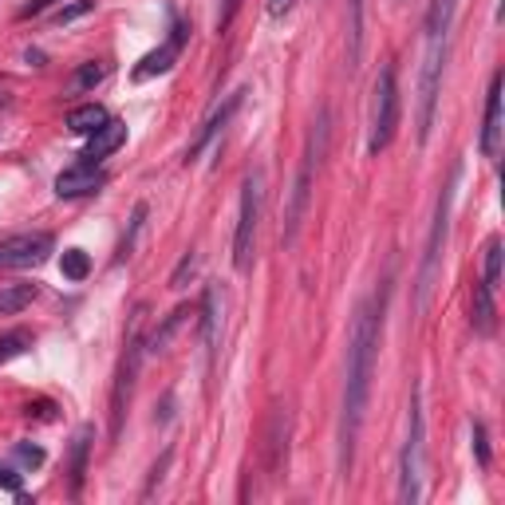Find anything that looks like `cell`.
Here are the masks:
<instances>
[{
    "instance_id": "1",
    "label": "cell",
    "mask_w": 505,
    "mask_h": 505,
    "mask_svg": "<svg viewBox=\"0 0 505 505\" xmlns=\"http://www.w3.org/2000/svg\"><path fill=\"white\" fill-rule=\"evenodd\" d=\"M375 351H379V304L367 300L359 304L356 320H351V340H348V379H344V423H340V470H351L356 459V438L364 426V411L371 399V371H375Z\"/></svg>"
},
{
    "instance_id": "2",
    "label": "cell",
    "mask_w": 505,
    "mask_h": 505,
    "mask_svg": "<svg viewBox=\"0 0 505 505\" xmlns=\"http://www.w3.org/2000/svg\"><path fill=\"white\" fill-rule=\"evenodd\" d=\"M261 209H265V174L253 166L249 174H245V182H241V214H237V233H233V269L237 273L253 269Z\"/></svg>"
},
{
    "instance_id": "3",
    "label": "cell",
    "mask_w": 505,
    "mask_h": 505,
    "mask_svg": "<svg viewBox=\"0 0 505 505\" xmlns=\"http://www.w3.org/2000/svg\"><path fill=\"white\" fill-rule=\"evenodd\" d=\"M423 387L411 391V415H407V442L403 459H399V501L418 505L423 498Z\"/></svg>"
},
{
    "instance_id": "4",
    "label": "cell",
    "mask_w": 505,
    "mask_h": 505,
    "mask_svg": "<svg viewBox=\"0 0 505 505\" xmlns=\"http://www.w3.org/2000/svg\"><path fill=\"white\" fill-rule=\"evenodd\" d=\"M446 52H450V32H426L423 75H418V142L431 139V127H434V107H438V91H442Z\"/></svg>"
},
{
    "instance_id": "5",
    "label": "cell",
    "mask_w": 505,
    "mask_h": 505,
    "mask_svg": "<svg viewBox=\"0 0 505 505\" xmlns=\"http://www.w3.org/2000/svg\"><path fill=\"white\" fill-rule=\"evenodd\" d=\"M324 147H328V111H320L316 122H312V135H308V150L300 158V174L297 186H292V202H289V225H284V245L297 241V230L304 222V209H308V194H312V174H316Z\"/></svg>"
},
{
    "instance_id": "6",
    "label": "cell",
    "mask_w": 505,
    "mask_h": 505,
    "mask_svg": "<svg viewBox=\"0 0 505 505\" xmlns=\"http://www.w3.org/2000/svg\"><path fill=\"white\" fill-rule=\"evenodd\" d=\"M142 312H135L130 320V336L122 344V359H119V375H115V387H111V438L122 434V418H127V403H130V391H135V375H139V364H142V340H139V328H142Z\"/></svg>"
},
{
    "instance_id": "7",
    "label": "cell",
    "mask_w": 505,
    "mask_h": 505,
    "mask_svg": "<svg viewBox=\"0 0 505 505\" xmlns=\"http://www.w3.org/2000/svg\"><path fill=\"white\" fill-rule=\"evenodd\" d=\"M399 130V83H395V68H383L375 80V111H371V139L367 150L371 155H383Z\"/></svg>"
},
{
    "instance_id": "8",
    "label": "cell",
    "mask_w": 505,
    "mask_h": 505,
    "mask_svg": "<svg viewBox=\"0 0 505 505\" xmlns=\"http://www.w3.org/2000/svg\"><path fill=\"white\" fill-rule=\"evenodd\" d=\"M454 182H459V166L450 170L446 178L442 194H438V209H434V230H431V241H426V257H423V273H418V308L431 297V284H434V273H438V257H442V241H446V225H450V198H454Z\"/></svg>"
},
{
    "instance_id": "9",
    "label": "cell",
    "mask_w": 505,
    "mask_h": 505,
    "mask_svg": "<svg viewBox=\"0 0 505 505\" xmlns=\"http://www.w3.org/2000/svg\"><path fill=\"white\" fill-rule=\"evenodd\" d=\"M52 233H21L0 241V269H28V265H40L52 253Z\"/></svg>"
},
{
    "instance_id": "10",
    "label": "cell",
    "mask_w": 505,
    "mask_h": 505,
    "mask_svg": "<svg viewBox=\"0 0 505 505\" xmlns=\"http://www.w3.org/2000/svg\"><path fill=\"white\" fill-rule=\"evenodd\" d=\"M107 186V174L99 170V162H88L80 158L75 166H68L60 178H55V194L60 198H83V194H95V189Z\"/></svg>"
},
{
    "instance_id": "11",
    "label": "cell",
    "mask_w": 505,
    "mask_h": 505,
    "mask_svg": "<svg viewBox=\"0 0 505 505\" xmlns=\"http://www.w3.org/2000/svg\"><path fill=\"white\" fill-rule=\"evenodd\" d=\"M501 72H493L490 80V95H485V122H482V155L485 158H498L501 155Z\"/></svg>"
},
{
    "instance_id": "12",
    "label": "cell",
    "mask_w": 505,
    "mask_h": 505,
    "mask_svg": "<svg viewBox=\"0 0 505 505\" xmlns=\"http://www.w3.org/2000/svg\"><path fill=\"white\" fill-rule=\"evenodd\" d=\"M241 99H245V91H233V95H225V103H217L214 107V115H209L202 127H198V135H194V142H189V150H186V158H198L202 150L214 142L217 135L225 130V122H230L233 115H237V107H241Z\"/></svg>"
},
{
    "instance_id": "13",
    "label": "cell",
    "mask_w": 505,
    "mask_h": 505,
    "mask_svg": "<svg viewBox=\"0 0 505 505\" xmlns=\"http://www.w3.org/2000/svg\"><path fill=\"white\" fill-rule=\"evenodd\" d=\"M182 44H186V28L178 24V28H174V40L155 47V52H147V55L139 60V68L130 72V75H135V83H147V80H155V75H166L170 68H174V60H178V52H182Z\"/></svg>"
},
{
    "instance_id": "14",
    "label": "cell",
    "mask_w": 505,
    "mask_h": 505,
    "mask_svg": "<svg viewBox=\"0 0 505 505\" xmlns=\"http://www.w3.org/2000/svg\"><path fill=\"white\" fill-rule=\"evenodd\" d=\"M127 142V122H119V119H107L95 135H88V150H83V158L88 162H103V158H111L115 150Z\"/></svg>"
},
{
    "instance_id": "15",
    "label": "cell",
    "mask_w": 505,
    "mask_h": 505,
    "mask_svg": "<svg viewBox=\"0 0 505 505\" xmlns=\"http://www.w3.org/2000/svg\"><path fill=\"white\" fill-rule=\"evenodd\" d=\"M265 450H269V478L276 482L284 470V459H289V411H281V407H276V415L269 423V442H265Z\"/></svg>"
},
{
    "instance_id": "16",
    "label": "cell",
    "mask_w": 505,
    "mask_h": 505,
    "mask_svg": "<svg viewBox=\"0 0 505 505\" xmlns=\"http://www.w3.org/2000/svg\"><path fill=\"white\" fill-rule=\"evenodd\" d=\"M217 332H222V297H217V289H206V300H202V344H206L209 364H214V356H217Z\"/></svg>"
},
{
    "instance_id": "17",
    "label": "cell",
    "mask_w": 505,
    "mask_h": 505,
    "mask_svg": "<svg viewBox=\"0 0 505 505\" xmlns=\"http://www.w3.org/2000/svg\"><path fill=\"white\" fill-rule=\"evenodd\" d=\"M493 320H498V304H493V289H485L482 281H474V332L478 336H493Z\"/></svg>"
},
{
    "instance_id": "18",
    "label": "cell",
    "mask_w": 505,
    "mask_h": 505,
    "mask_svg": "<svg viewBox=\"0 0 505 505\" xmlns=\"http://www.w3.org/2000/svg\"><path fill=\"white\" fill-rule=\"evenodd\" d=\"M107 119L111 115L99 107V103H83V107L68 111V130H72V135H95V130H99Z\"/></svg>"
},
{
    "instance_id": "19",
    "label": "cell",
    "mask_w": 505,
    "mask_h": 505,
    "mask_svg": "<svg viewBox=\"0 0 505 505\" xmlns=\"http://www.w3.org/2000/svg\"><path fill=\"white\" fill-rule=\"evenodd\" d=\"M36 284H4V289H0V316H16V312H24L28 304L36 300Z\"/></svg>"
},
{
    "instance_id": "20",
    "label": "cell",
    "mask_w": 505,
    "mask_h": 505,
    "mask_svg": "<svg viewBox=\"0 0 505 505\" xmlns=\"http://www.w3.org/2000/svg\"><path fill=\"white\" fill-rule=\"evenodd\" d=\"M88 450H91V426H83L72 442V493L80 498L83 490V474H88Z\"/></svg>"
},
{
    "instance_id": "21",
    "label": "cell",
    "mask_w": 505,
    "mask_h": 505,
    "mask_svg": "<svg viewBox=\"0 0 505 505\" xmlns=\"http://www.w3.org/2000/svg\"><path fill=\"white\" fill-rule=\"evenodd\" d=\"M186 316H189V308H174V312L166 316V324H162V328H158L155 336H150L142 348H147V351H166V344L174 340V332L182 328V320H186Z\"/></svg>"
},
{
    "instance_id": "22",
    "label": "cell",
    "mask_w": 505,
    "mask_h": 505,
    "mask_svg": "<svg viewBox=\"0 0 505 505\" xmlns=\"http://www.w3.org/2000/svg\"><path fill=\"white\" fill-rule=\"evenodd\" d=\"M28 348H32V332H28V328H13V332H4V336H0V364H8V359L24 356Z\"/></svg>"
},
{
    "instance_id": "23",
    "label": "cell",
    "mask_w": 505,
    "mask_h": 505,
    "mask_svg": "<svg viewBox=\"0 0 505 505\" xmlns=\"http://www.w3.org/2000/svg\"><path fill=\"white\" fill-rule=\"evenodd\" d=\"M60 273L68 276V281H88V273H91V257L83 253V249H63V257H60Z\"/></svg>"
},
{
    "instance_id": "24",
    "label": "cell",
    "mask_w": 505,
    "mask_h": 505,
    "mask_svg": "<svg viewBox=\"0 0 505 505\" xmlns=\"http://www.w3.org/2000/svg\"><path fill=\"white\" fill-rule=\"evenodd\" d=\"M482 284L485 289H493V292H498V284H501V241L498 237L485 241V276H482Z\"/></svg>"
},
{
    "instance_id": "25",
    "label": "cell",
    "mask_w": 505,
    "mask_h": 505,
    "mask_svg": "<svg viewBox=\"0 0 505 505\" xmlns=\"http://www.w3.org/2000/svg\"><path fill=\"white\" fill-rule=\"evenodd\" d=\"M142 222H147V206H135V214H130V230L122 233V241H119V261H127L130 253H135V241H139V233H142Z\"/></svg>"
},
{
    "instance_id": "26",
    "label": "cell",
    "mask_w": 505,
    "mask_h": 505,
    "mask_svg": "<svg viewBox=\"0 0 505 505\" xmlns=\"http://www.w3.org/2000/svg\"><path fill=\"white\" fill-rule=\"evenodd\" d=\"M103 75H107V68L103 63H80V72L72 75V91H91V88H99L103 83Z\"/></svg>"
},
{
    "instance_id": "27",
    "label": "cell",
    "mask_w": 505,
    "mask_h": 505,
    "mask_svg": "<svg viewBox=\"0 0 505 505\" xmlns=\"http://www.w3.org/2000/svg\"><path fill=\"white\" fill-rule=\"evenodd\" d=\"M364 52V0H351V63Z\"/></svg>"
},
{
    "instance_id": "28",
    "label": "cell",
    "mask_w": 505,
    "mask_h": 505,
    "mask_svg": "<svg viewBox=\"0 0 505 505\" xmlns=\"http://www.w3.org/2000/svg\"><path fill=\"white\" fill-rule=\"evenodd\" d=\"M198 273V253L189 249L182 261H178V269L170 273V289H186V276H194Z\"/></svg>"
},
{
    "instance_id": "29",
    "label": "cell",
    "mask_w": 505,
    "mask_h": 505,
    "mask_svg": "<svg viewBox=\"0 0 505 505\" xmlns=\"http://www.w3.org/2000/svg\"><path fill=\"white\" fill-rule=\"evenodd\" d=\"M13 459L21 466H28V470H36V466H44V450H40V446H32V442H16L13 446Z\"/></svg>"
},
{
    "instance_id": "30",
    "label": "cell",
    "mask_w": 505,
    "mask_h": 505,
    "mask_svg": "<svg viewBox=\"0 0 505 505\" xmlns=\"http://www.w3.org/2000/svg\"><path fill=\"white\" fill-rule=\"evenodd\" d=\"M95 8V0H75V4H68V8H60L55 13V24H72V21H80V16H88Z\"/></svg>"
},
{
    "instance_id": "31",
    "label": "cell",
    "mask_w": 505,
    "mask_h": 505,
    "mask_svg": "<svg viewBox=\"0 0 505 505\" xmlns=\"http://www.w3.org/2000/svg\"><path fill=\"white\" fill-rule=\"evenodd\" d=\"M470 434H474V454H478V466H490V442H485V426L482 423H474L470 426Z\"/></svg>"
},
{
    "instance_id": "32",
    "label": "cell",
    "mask_w": 505,
    "mask_h": 505,
    "mask_svg": "<svg viewBox=\"0 0 505 505\" xmlns=\"http://www.w3.org/2000/svg\"><path fill=\"white\" fill-rule=\"evenodd\" d=\"M170 459H174V454H162V459L155 462V470H150V482H147V490H142V498H155V490H158V482H162V474H166V466H170Z\"/></svg>"
},
{
    "instance_id": "33",
    "label": "cell",
    "mask_w": 505,
    "mask_h": 505,
    "mask_svg": "<svg viewBox=\"0 0 505 505\" xmlns=\"http://www.w3.org/2000/svg\"><path fill=\"white\" fill-rule=\"evenodd\" d=\"M237 8H241V0H222V13H217V32H225V28L233 24Z\"/></svg>"
},
{
    "instance_id": "34",
    "label": "cell",
    "mask_w": 505,
    "mask_h": 505,
    "mask_svg": "<svg viewBox=\"0 0 505 505\" xmlns=\"http://www.w3.org/2000/svg\"><path fill=\"white\" fill-rule=\"evenodd\" d=\"M0 485H4V490H13L16 498H21V474H16L13 466H0Z\"/></svg>"
},
{
    "instance_id": "35",
    "label": "cell",
    "mask_w": 505,
    "mask_h": 505,
    "mask_svg": "<svg viewBox=\"0 0 505 505\" xmlns=\"http://www.w3.org/2000/svg\"><path fill=\"white\" fill-rule=\"evenodd\" d=\"M55 0H32V4H24L21 8V21H32V16H40V13H47Z\"/></svg>"
},
{
    "instance_id": "36",
    "label": "cell",
    "mask_w": 505,
    "mask_h": 505,
    "mask_svg": "<svg viewBox=\"0 0 505 505\" xmlns=\"http://www.w3.org/2000/svg\"><path fill=\"white\" fill-rule=\"evenodd\" d=\"M292 4H297V0H265L269 16H284V13H292Z\"/></svg>"
}]
</instances>
